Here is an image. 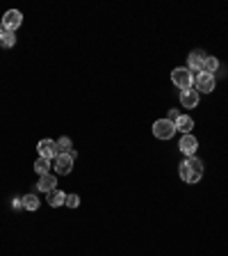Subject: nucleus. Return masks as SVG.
Masks as SVG:
<instances>
[{
	"label": "nucleus",
	"instance_id": "obj_13",
	"mask_svg": "<svg viewBox=\"0 0 228 256\" xmlns=\"http://www.w3.org/2000/svg\"><path fill=\"white\" fill-rule=\"evenodd\" d=\"M14 44H16V34L0 25V48H11Z\"/></svg>",
	"mask_w": 228,
	"mask_h": 256
},
{
	"label": "nucleus",
	"instance_id": "obj_7",
	"mask_svg": "<svg viewBox=\"0 0 228 256\" xmlns=\"http://www.w3.org/2000/svg\"><path fill=\"white\" fill-rule=\"evenodd\" d=\"M194 87H196V91H205V94H210L212 89H215V76L212 74H196V78H194Z\"/></svg>",
	"mask_w": 228,
	"mask_h": 256
},
{
	"label": "nucleus",
	"instance_id": "obj_20",
	"mask_svg": "<svg viewBox=\"0 0 228 256\" xmlns=\"http://www.w3.org/2000/svg\"><path fill=\"white\" fill-rule=\"evenodd\" d=\"M178 117H180V114H178V110H169V117H167V119H169V121H176Z\"/></svg>",
	"mask_w": 228,
	"mask_h": 256
},
{
	"label": "nucleus",
	"instance_id": "obj_2",
	"mask_svg": "<svg viewBox=\"0 0 228 256\" xmlns=\"http://www.w3.org/2000/svg\"><path fill=\"white\" fill-rule=\"evenodd\" d=\"M171 83H173V85H176L180 91L192 89V85H194V76H192V71H189L187 67L173 69V71H171Z\"/></svg>",
	"mask_w": 228,
	"mask_h": 256
},
{
	"label": "nucleus",
	"instance_id": "obj_12",
	"mask_svg": "<svg viewBox=\"0 0 228 256\" xmlns=\"http://www.w3.org/2000/svg\"><path fill=\"white\" fill-rule=\"evenodd\" d=\"M173 126H176V131L189 135V133H192V128H194V119H192V117H187V114H180V117L173 121Z\"/></svg>",
	"mask_w": 228,
	"mask_h": 256
},
{
	"label": "nucleus",
	"instance_id": "obj_16",
	"mask_svg": "<svg viewBox=\"0 0 228 256\" xmlns=\"http://www.w3.org/2000/svg\"><path fill=\"white\" fill-rule=\"evenodd\" d=\"M34 171H37L39 176H44V174H51V160L39 158L37 163H34Z\"/></svg>",
	"mask_w": 228,
	"mask_h": 256
},
{
	"label": "nucleus",
	"instance_id": "obj_15",
	"mask_svg": "<svg viewBox=\"0 0 228 256\" xmlns=\"http://www.w3.org/2000/svg\"><path fill=\"white\" fill-rule=\"evenodd\" d=\"M23 208L25 211H37L39 208V197L37 194H25L23 197Z\"/></svg>",
	"mask_w": 228,
	"mask_h": 256
},
{
	"label": "nucleus",
	"instance_id": "obj_5",
	"mask_svg": "<svg viewBox=\"0 0 228 256\" xmlns=\"http://www.w3.org/2000/svg\"><path fill=\"white\" fill-rule=\"evenodd\" d=\"M23 25V14L18 9H9L5 11V16H2V28L9 30V32H14V30H18Z\"/></svg>",
	"mask_w": 228,
	"mask_h": 256
},
{
	"label": "nucleus",
	"instance_id": "obj_1",
	"mask_svg": "<svg viewBox=\"0 0 228 256\" xmlns=\"http://www.w3.org/2000/svg\"><path fill=\"white\" fill-rule=\"evenodd\" d=\"M203 163H201L196 156H192V158H185L180 163V167H178V174H180V178L185 183H189V185H194V183H199L201 178H203Z\"/></svg>",
	"mask_w": 228,
	"mask_h": 256
},
{
	"label": "nucleus",
	"instance_id": "obj_6",
	"mask_svg": "<svg viewBox=\"0 0 228 256\" xmlns=\"http://www.w3.org/2000/svg\"><path fill=\"white\" fill-rule=\"evenodd\" d=\"M37 151H39V158H46V160H55L57 156V142L55 140H41L39 144H37Z\"/></svg>",
	"mask_w": 228,
	"mask_h": 256
},
{
	"label": "nucleus",
	"instance_id": "obj_19",
	"mask_svg": "<svg viewBox=\"0 0 228 256\" xmlns=\"http://www.w3.org/2000/svg\"><path fill=\"white\" fill-rule=\"evenodd\" d=\"M64 204H66L68 208H78L80 197H78V194H66V201H64Z\"/></svg>",
	"mask_w": 228,
	"mask_h": 256
},
{
	"label": "nucleus",
	"instance_id": "obj_11",
	"mask_svg": "<svg viewBox=\"0 0 228 256\" xmlns=\"http://www.w3.org/2000/svg\"><path fill=\"white\" fill-rule=\"evenodd\" d=\"M180 103L185 105V108H196V105H199V91L196 89L180 91Z\"/></svg>",
	"mask_w": 228,
	"mask_h": 256
},
{
	"label": "nucleus",
	"instance_id": "obj_3",
	"mask_svg": "<svg viewBox=\"0 0 228 256\" xmlns=\"http://www.w3.org/2000/svg\"><path fill=\"white\" fill-rule=\"evenodd\" d=\"M75 149L71 151V154H59L55 158V171L59 174V176H66V174H71V170H73V160H75Z\"/></svg>",
	"mask_w": 228,
	"mask_h": 256
},
{
	"label": "nucleus",
	"instance_id": "obj_10",
	"mask_svg": "<svg viewBox=\"0 0 228 256\" xmlns=\"http://www.w3.org/2000/svg\"><path fill=\"white\" fill-rule=\"evenodd\" d=\"M37 188L41 190V192H51V190L57 188V176L55 174H44V176H39V183H37Z\"/></svg>",
	"mask_w": 228,
	"mask_h": 256
},
{
	"label": "nucleus",
	"instance_id": "obj_14",
	"mask_svg": "<svg viewBox=\"0 0 228 256\" xmlns=\"http://www.w3.org/2000/svg\"><path fill=\"white\" fill-rule=\"evenodd\" d=\"M46 199H48V204H51L53 208H57V206H62L64 201H66V194H64L59 188H55V190H51V192H48V197H46Z\"/></svg>",
	"mask_w": 228,
	"mask_h": 256
},
{
	"label": "nucleus",
	"instance_id": "obj_17",
	"mask_svg": "<svg viewBox=\"0 0 228 256\" xmlns=\"http://www.w3.org/2000/svg\"><path fill=\"white\" fill-rule=\"evenodd\" d=\"M71 151H73L71 137H59V142H57V154H71Z\"/></svg>",
	"mask_w": 228,
	"mask_h": 256
},
{
	"label": "nucleus",
	"instance_id": "obj_18",
	"mask_svg": "<svg viewBox=\"0 0 228 256\" xmlns=\"http://www.w3.org/2000/svg\"><path fill=\"white\" fill-rule=\"evenodd\" d=\"M217 69H219V60H217V57H212V55L205 57V64H203V71H205V74H212V76H215Z\"/></svg>",
	"mask_w": 228,
	"mask_h": 256
},
{
	"label": "nucleus",
	"instance_id": "obj_4",
	"mask_svg": "<svg viewBox=\"0 0 228 256\" xmlns=\"http://www.w3.org/2000/svg\"><path fill=\"white\" fill-rule=\"evenodd\" d=\"M153 135L158 137V140H171V137L176 135V126L169 119H158L153 124Z\"/></svg>",
	"mask_w": 228,
	"mask_h": 256
},
{
	"label": "nucleus",
	"instance_id": "obj_8",
	"mask_svg": "<svg viewBox=\"0 0 228 256\" xmlns=\"http://www.w3.org/2000/svg\"><path fill=\"white\" fill-rule=\"evenodd\" d=\"M178 149H180L187 158H192V156H196V151H199V142H196V137H194V135H182Z\"/></svg>",
	"mask_w": 228,
	"mask_h": 256
},
{
	"label": "nucleus",
	"instance_id": "obj_9",
	"mask_svg": "<svg viewBox=\"0 0 228 256\" xmlns=\"http://www.w3.org/2000/svg\"><path fill=\"white\" fill-rule=\"evenodd\" d=\"M205 53L203 51H194L187 60V69L189 71H196V74H203V64H205Z\"/></svg>",
	"mask_w": 228,
	"mask_h": 256
}]
</instances>
